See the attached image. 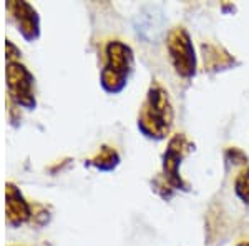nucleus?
Instances as JSON below:
<instances>
[{"label":"nucleus","mask_w":249,"mask_h":246,"mask_svg":"<svg viewBox=\"0 0 249 246\" xmlns=\"http://www.w3.org/2000/svg\"><path fill=\"white\" fill-rule=\"evenodd\" d=\"M173 120H175V112L168 92L155 82L148 90L146 100L140 110L138 128L148 138L163 140L171 130Z\"/></svg>","instance_id":"obj_1"},{"label":"nucleus","mask_w":249,"mask_h":246,"mask_svg":"<svg viewBox=\"0 0 249 246\" xmlns=\"http://www.w3.org/2000/svg\"><path fill=\"white\" fill-rule=\"evenodd\" d=\"M107 62L102 70V87L108 94H120L133 74L135 55L126 43L113 40L105 48Z\"/></svg>","instance_id":"obj_2"},{"label":"nucleus","mask_w":249,"mask_h":246,"mask_svg":"<svg viewBox=\"0 0 249 246\" xmlns=\"http://www.w3.org/2000/svg\"><path fill=\"white\" fill-rule=\"evenodd\" d=\"M166 50L170 55V62L175 72L183 78H191L196 75V62L195 47H193L191 37L184 27H175L170 30L166 37Z\"/></svg>","instance_id":"obj_3"},{"label":"nucleus","mask_w":249,"mask_h":246,"mask_svg":"<svg viewBox=\"0 0 249 246\" xmlns=\"http://www.w3.org/2000/svg\"><path fill=\"white\" fill-rule=\"evenodd\" d=\"M190 150L191 143L188 142L184 135H175L168 143V148L163 155V176L173 187V189L188 188L181 175H179V165H181V160Z\"/></svg>","instance_id":"obj_4"},{"label":"nucleus","mask_w":249,"mask_h":246,"mask_svg":"<svg viewBox=\"0 0 249 246\" xmlns=\"http://www.w3.org/2000/svg\"><path fill=\"white\" fill-rule=\"evenodd\" d=\"M7 80H9V90L12 98L18 105L25 108L35 107L34 96V76L23 65L18 62H10L7 70Z\"/></svg>","instance_id":"obj_5"},{"label":"nucleus","mask_w":249,"mask_h":246,"mask_svg":"<svg viewBox=\"0 0 249 246\" xmlns=\"http://www.w3.org/2000/svg\"><path fill=\"white\" fill-rule=\"evenodd\" d=\"M7 7L14 14V19L17 20L20 34L29 40V42L37 38L40 34V25H38V15L34 7L25 2H9Z\"/></svg>","instance_id":"obj_6"},{"label":"nucleus","mask_w":249,"mask_h":246,"mask_svg":"<svg viewBox=\"0 0 249 246\" xmlns=\"http://www.w3.org/2000/svg\"><path fill=\"white\" fill-rule=\"evenodd\" d=\"M7 215H9L10 225H14V227L27 221L30 216L29 203L22 198V195L14 185L7 187Z\"/></svg>","instance_id":"obj_7"},{"label":"nucleus","mask_w":249,"mask_h":246,"mask_svg":"<svg viewBox=\"0 0 249 246\" xmlns=\"http://www.w3.org/2000/svg\"><path fill=\"white\" fill-rule=\"evenodd\" d=\"M221 48L218 45H203L204 52V67H208L210 70H221V68L231 65L232 58L230 54H226L224 57H218V52Z\"/></svg>","instance_id":"obj_8"},{"label":"nucleus","mask_w":249,"mask_h":246,"mask_svg":"<svg viewBox=\"0 0 249 246\" xmlns=\"http://www.w3.org/2000/svg\"><path fill=\"white\" fill-rule=\"evenodd\" d=\"M120 161V156L116 150L110 147H102V150L98 151V155L95 158L90 160V163L96 167L98 170H103V171H108V170H113V168L118 165Z\"/></svg>","instance_id":"obj_9"},{"label":"nucleus","mask_w":249,"mask_h":246,"mask_svg":"<svg viewBox=\"0 0 249 246\" xmlns=\"http://www.w3.org/2000/svg\"><path fill=\"white\" fill-rule=\"evenodd\" d=\"M234 191L239 196V200L249 207V168H244L243 171L236 176Z\"/></svg>","instance_id":"obj_10"},{"label":"nucleus","mask_w":249,"mask_h":246,"mask_svg":"<svg viewBox=\"0 0 249 246\" xmlns=\"http://www.w3.org/2000/svg\"><path fill=\"white\" fill-rule=\"evenodd\" d=\"M226 155L230 156V158L234 161L236 165H244L248 161V156L244 155L241 150H238V148H231V150H228Z\"/></svg>","instance_id":"obj_11"},{"label":"nucleus","mask_w":249,"mask_h":246,"mask_svg":"<svg viewBox=\"0 0 249 246\" xmlns=\"http://www.w3.org/2000/svg\"><path fill=\"white\" fill-rule=\"evenodd\" d=\"M238 246H249V241H241Z\"/></svg>","instance_id":"obj_12"}]
</instances>
